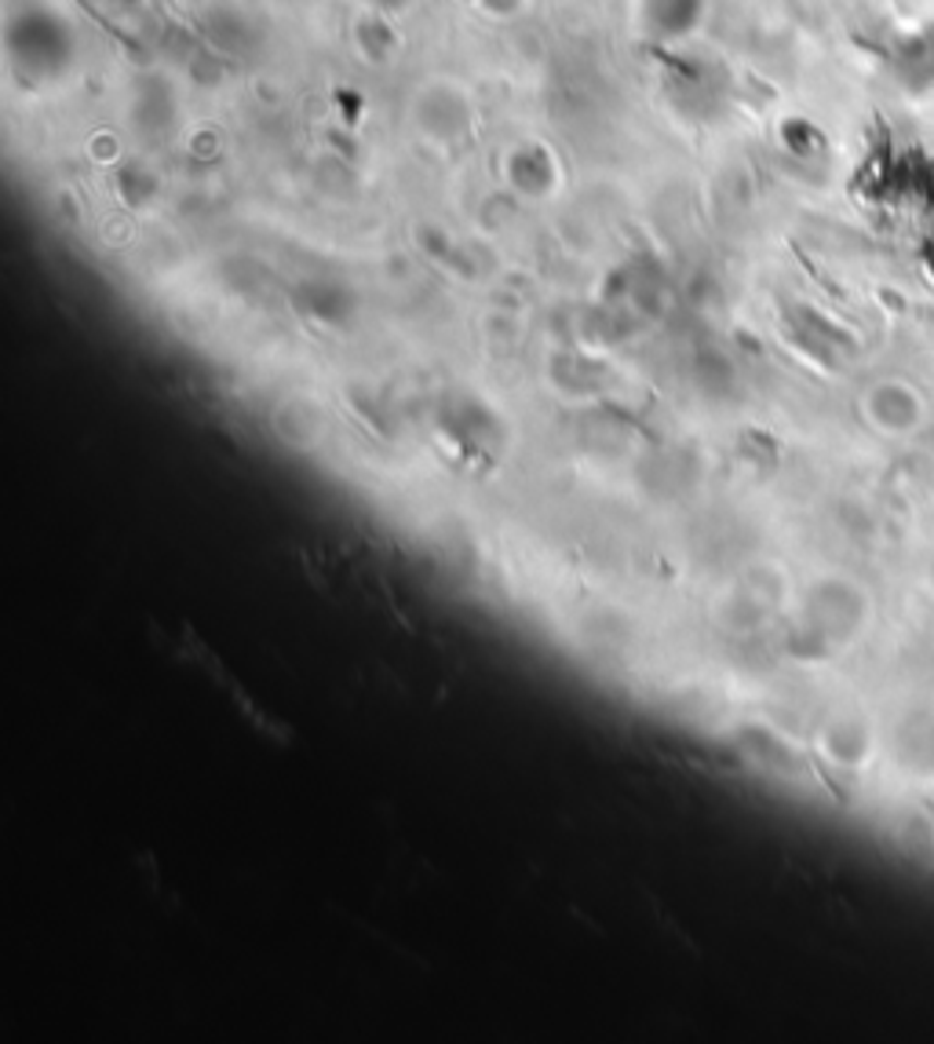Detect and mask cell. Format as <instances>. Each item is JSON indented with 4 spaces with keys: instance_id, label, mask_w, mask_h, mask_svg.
I'll return each instance as SVG.
<instances>
[{
    "instance_id": "cell-1",
    "label": "cell",
    "mask_w": 934,
    "mask_h": 1044,
    "mask_svg": "<svg viewBox=\"0 0 934 1044\" xmlns=\"http://www.w3.org/2000/svg\"><path fill=\"white\" fill-rule=\"evenodd\" d=\"M704 15V0H639V26L654 37H682Z\"/></svg>"
},
{
    "instance_id": "cell-2",
    "label": "cell",
    "mask_w": 934,
    "mask_h": 1044,
    "mask_svg": "<svg viewBox=\"0 0 934 1044\" xmlns=\"http://www.w3.org/2000/svg\"><path fill=\"white\" fill-rule=\"evenodd\" d=\"M537 169H551L548 154L540 147H523L518 154L512 158V179L523 187L526 194H545L548 183L537 179Z\"/></svg>"
}]
</instances>
